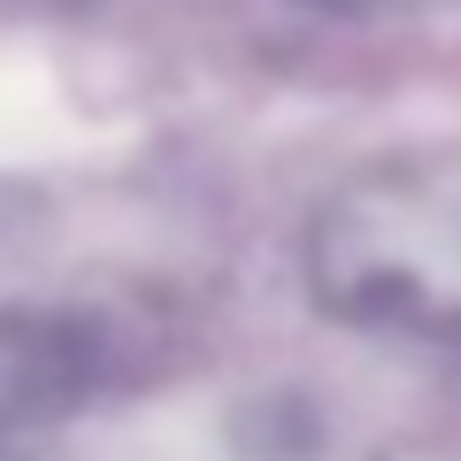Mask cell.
Segmentation results:
<instances>
[{"label":"cell","mask_w":461,"mask_h":461,"mask_svg":"<svg viewBox=\"0 0 461 461\" xmlns=\"http://www.w3.org/2000/svg\"><path fill=\"white\" fill-rule=\"evenodd\" d=\"M54 8H77V0H54Z\"/></svg>","instance_id":"4"},{"label":"cell","mask_w":461,"mask_h":461,"mask_svg":"<svg viewBox=\"0 0 461 461\" xmlns=\"http://www.w3.org/2000/svg\"><path fill=\"white\" fill-rule=\"evenodd\" d=\"M308 277L339 323L461 339V200L415 177H369L323 200Z\"/></svg>","instance_id":"1"},{"label":"cell","mask_w":461,"mask_h":461,"mask_svg":"<svg viewBox=\"0 0 461 461\" xmlns=\"http://www.w3.org/2000/svg\"><path fill=\"white\" fill-rule=\"evenodd\" d=\"M93 393V330L77 315L0 308V438L39 430Z\"/></svg>","instance_id":"2"},{"label":"cell","mask_w":461,"mask_h":461,"mask_svg":"<svg viewBox=\"0 0 461 461\" xmlns=\"http://www.w3.org/2000/svg\"><path fill=\"white\" fill-rule=\"evenodd\" d=\"M300 8H315V16H369L377 0H300Z\"/></svg>","instance_id":"3"}]
</instances>
